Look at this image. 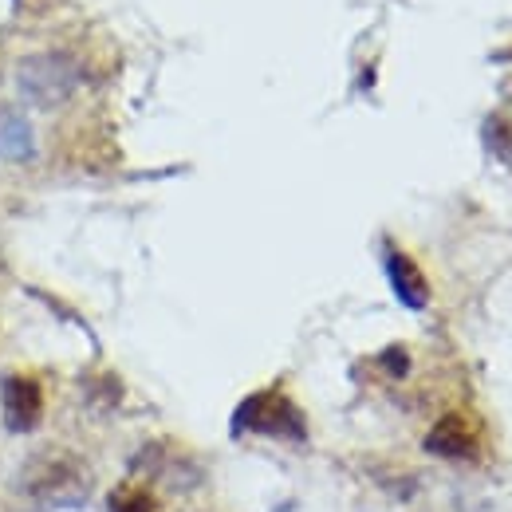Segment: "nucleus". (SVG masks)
Returning a JSON list of instances; mask_svg holds the SVG:
<instances>
[{"label":"nucleus","instance_id":"obj_5","mask_svg":"<svg viewBox=\"0 0 512 512\" xmlns=\"http://www.w3.org/2000/svg\"><path fill=\"white\" fill-rule=\"evenodd\" d=\"M426 449L438 453V457H449V461H461V457H473L477 434H473L469 418L446 414V418H438V426L426 434Z\"/></svg>","mask_w":512,"mask_h":512},{"label":"nucleus","instance_id":"obj_4","mask_svg":"<svg viewBox=\"0 0 512 512\" xmlns=\"http://www.w3.org/2000/svg\"><path fill=\"white\" fill-rule=\"evenodd\" d=\"M0 410L12 434H32L44 418V390L32 375H8L0 383Z\"/></svg>","mask_w":512,"mask_h":512},{"label":"nucleus","instance_id":"obj_10","mask_svg":"<svg viewBox=\"0 0 512 512\" xmlns=\"http://www.w3.org/2000/svg\"><path fill=\"white\" fill-rule=\"evenodd\" d=\"M383 363L390 375H406V351H402V347H390L383 355Z\"/></svg>","mask_w":512,"mask_h":512},{"label":"nucleus","instance_id":"obj_9","mask_svg":"<svg viewBox=\"0 0 512 512\" xmlns=\"http://www.w3.org/2000/svg\"><path fill=\"white\" fill-rule=\"evenodd\" d=\"M489 142L505 162H512V115H497L489 123Z\"/></svg>","mask_w":512,"mask_h":512},{"label":"nucleus","instance_id":"obj_3","mask_svg":"<svg viewBox=\"0 0 512 512\" xmlns=\"http://www.w3.org/2000/svg\"><path fill=\"white\" fill-rule=\"evenodd\" d=\"M16 83H20V91H24L28 103H36V107H60L67 95L75 91V83H79V67L64 52H40V56H28L20 64Z\"/></svg>","mask_w":512,"mask_h":512},{"label":"nucleus","instance_id":"obj_1","mask_svg":"<svg viewBox=\"0 0 512 512\" xmlns=\"http://www.w3.org/2000/svg\"><path fill=\"white\" fill-rule=\"evenodd\" d=\"M20 493L32 497L36 505H48V509H60V505H79L91 489V473L87 465L64 453V449H40V453H28L24 457V469L16 477Z\"/></svg>","mask_w":512,"mask_h":512},{"label":"nucleus","instance_id":"obj_8","mask_svg":"<svg viewBox=\"0 0 512 512\" xmlns=\"http://www.w3.org/2000/svg\"><path fill=\"white\" fill-rule=\"evenodd\" d=\"M111 512H154V497L146 489H134V485H123L111 493Z\"/></svg>","mask_w":512,"mask_h":512},{"label":"nucleus","instance_id":"obj_7","mask_svg":"<svg viewBox=\"0 0 512 512\" xmlns=\"http://www.w3.org/2000/svg\"><path fill=\"white\" fill-rule=\"evenodd\" d=\"M36 142H32V127L12 115V111H0V154L4 158H32Z\"/></svg>","mask_w":512,"mask_h":512},{"label":"nucleus","instance_id":"obj_6","mask_svg":"<svg viewBox=\"0 0 512 512\" xmlns=\"http://www.w3.org/2000/svg\"><path fill=\"white\" fill-rule=\"evenodd\" d=\"M386 276H390V288H394V296L406 304V308H414V312H422L426 304H430V284H426V276H422V268L410 260L406 253H390L386 256Z\"/></svg>","mask_w":512,"mask_h":512},{"label":"nucleus","instance_id":"obj_2","mask_svg":"<svg viewBox=\"0 0 512 512\" xmlns=\"http://www.w3.org/2000/svg\"><path fill=\"white\" fill-rule=\"evenodd\" d=\"M233 430H237V434H264V438L304 442L308 422H304L300 406H296L284 390H260V394H249V398L237 406Z\"/></svg>","mask_w":512,"mask_h":512}]
</instances>
